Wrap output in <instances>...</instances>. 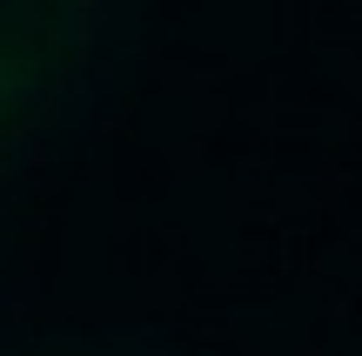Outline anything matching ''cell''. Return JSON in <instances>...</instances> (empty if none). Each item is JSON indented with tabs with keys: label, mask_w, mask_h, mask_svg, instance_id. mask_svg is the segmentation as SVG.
Returning a JSON list of instances; mask_svg holds the SVG:
<instances>
[{
	"label": "cell",
	"mask_w": 362,
	"mask_h": 356,
	"mask_svg": "<svg viewBox=\"0 0 362 356\" xmlns=\"http://www.w3.org/2000/svg\"><path fill=\"white\" fill-rule=\"evenodd\" d=\"M121 0H0V161L107 61Z\"/></svg>",
	"instance_id": "cell-1"
}]
</instances>
